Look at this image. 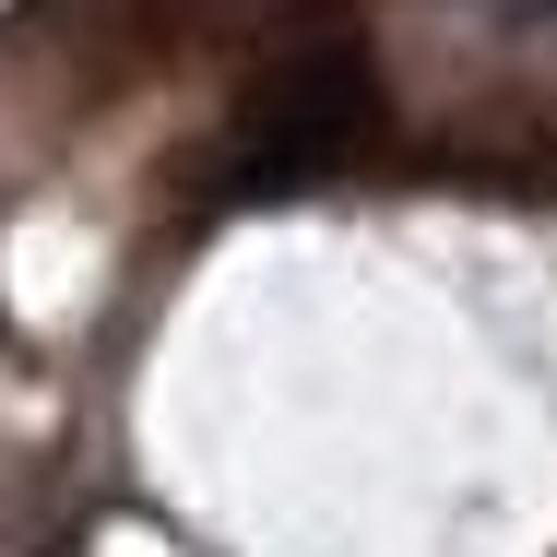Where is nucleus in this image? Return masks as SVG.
<instances>
[{
	"label": "nucleus",
	"mask_w": 557,
	"mask_h": 557,
	"mask_svg": "<svg viewBox=\"0 0 557 557\" xmlns=\"http://www.w3.org/2000/svg\"><path fill=\"white\" fill-rule=\"evenodd\" d=\"M356 131H368V60L356 48H321V60H285L249 96L237 154H249V178H321L333 154H356Z\"/></svg>",
	"instance_id": "obj_1"
}]
</instances>
